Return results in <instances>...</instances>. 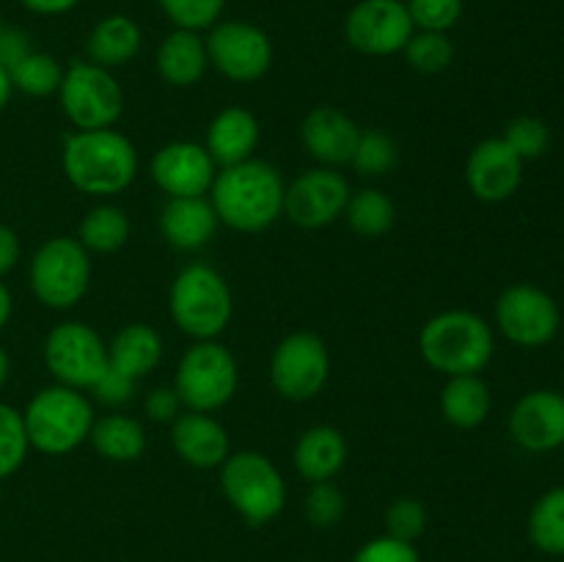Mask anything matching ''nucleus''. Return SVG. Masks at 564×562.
Masks as SVG:
<instances>
[{"mask_svg":"<svg viewBox=\"0 0 564 562\" xmlns=\"http://www.w3.org/2000/svg\"><path fill=\"white\" fill-rule=\"evenodd\" d=\"M284 193L281 171L268 160L251 158L246 163L218 169L209 187V202L220 224L242 235H259L284 215Z\"/></svg>","mask_w":564,"mask_h":562,"instance_id":"nucleus-1","label":"nucleus"},{"mask_svg":"<svg viewBox=\"0 0 564 562\" xmlns=\"http://www.w3.org/2000/svg\"><path fill=\"white\" fill-rule=\"evenodd\" d=\"M61 169L72 187L88 196L108 198L124 193L138 176V149L124 132L75 130L64 138Z\"/></svg>","mask_w":564,"mask_h":562,"instance_id":"nucleus-2","label":"nucleus"},{"mask_svg":"<svg viewBox=\"0 0 564 562\" xmlns=\"http://www.w3.org/2000/svg\"><path fill=\"white\" fill-rule=\"evenodd\" d=\"M419 350L427 367L446 378L482 375L496 350L494 328L468 309H449L422 325Z\"/></svg>","mask_w":564,"mask_h":562,"instance_id":"nucleus-3","label":"nucleus"},{"mask_svg":"<svg viewBox=\"0 0 564 562\" xmlns=\"http://www.w3.org/2000/svg\"><path fill=\"white\" fill-rule=\"evenodd\" d=\"M169 312L176 328L191 339H218L229 328L231 314H235L229 281L204 262L187 264L171 284Z\"/></svg>","mask_w":564,"mask_h":562,"instance_id":"nucleus-4","label":"nucleus"},{"mask_svg":"<svg viewBox=\"0 0 564 562\" xmlns=\"http://www.w3.org/2000/svg\"><path fill=\"white\" fill-rule=\"evenodd\" d=\"M94 406L83 391L69 386H47L36 391L22 411L28 441L44 455H69L88 441L94 424Z\"/></svg>","mask_w":564,"mask_h":562,"instance_id":"nucleus-5","label":"nucleus"},{"mask_svg":"<svg viewBox=\"0 0 564 562\" xmlns=\"http://www.w3.org/2000/svg\"><path fill=\"white\" fill-rule=\"evenodd\" d=\"M220 490L226 501L251 527L273 521L286 505V483L268 455L253 450L231 452L220 466Z\"/></svg>","mask_w":564,"mask_h":562,"instance_id":"nucleus-6","label":"nucleus"},{"mask_svg":"<svg viewBox=\"0 0 564 562\" xmlns=\"http://www.w3.org/2000/svg\"><path fill=\"white\" fill-rule=\"evenodd\" d=\"M240 369L235 353L218 339L196 342L176 364L174 391L185 411L215 413L237 395Z\"/></svg>","mask_w":564,"mask_h":562,"instance_id":"nucleus-7","label":"nucleus"},{"mask_svg":"<svg viewBox=\"0 0 564 562\" xmlns=\"http://www.w3.org/2000/svg\"><path fill=\"white\" fill-rule=\"evenodd\" d=\"M31 290L47 309L64 312L86 298L91 284V253L77 237H53L31 259Z\"/></svg>","mask_w":564,"mask_h":562,"instance_id":"nucleus-8","label":"nucleus"},{"mask_svg":"<svg viewBox=\"0 0 564 562\" xmlns=\"http://www.w3.org/2000/svg\"><path fill=\"white\" fill-rule=\"evenodd\" d=\"M61 108L77 130H108L124 114V91L113 72L91 61H72L58 88Z\"/></svg>","mask_w":564,"mask_h":562,"instance_id":"nucleus-9","label":"nucleus"},{"mask_svg":"<svg viewBox=\"0 0 564 562\" xmlns=\"http://www.w3.org/2000/svg\"><path fill=\"white\" fill-rule=\"evenodd\" d=\"M44 364L55 383L77 391H91L108 369V342L88 323L55 325L44 339Z\"/></svg>","mask_w":564,"mask_h":562,"instance_id":"nucleus-10","label":"nucleus"},{"mask_svg":"<svg viewBox=\"0 0 564 562\" xmlns=\"http://www.w3.org/2000/svg\"><path fill=\"white\" fill-rule=\"evenodd\" d=\"M330 378V353L323 336L295 331L275 345L270 356V383L284 400L306 402L325 389Z\"/></svg>","mask_w":564,"mask_h":562,"instance_id":"nucleus-11","label":"nucleus"},{"mask_svg":"<svg viewBox=\"0 0 564 562\" xmlns=\"http://www.w3.org/2000/svg\"><path fill=\"white\" fill-rule=\"evenodd\" d=\"M204 44H207L209 66H215L226 80L257 83L273 66L270 36L251 22H215Z\"/></svg>","mask_w":564,"mask_h":562,"instance_id":"nucleus-12","label":"nucleus"},{"mask_svg":"<svg viewBox=\"0 0 564 562\" xmlns=\"http://www.w3.org/2000/svg\"><path fill=\"white\" fill-rule=\"evenodd\" d=\"M496 328L518 347H543L560 334V303L534 284H510L496 301Z\"/></svg>","mask_w":564,"mask_h":562,"instance_id":"nucleus-13","label":"nucleus"},{"mask_svg":"<svg viewBox=\"0 0 564 562\" xmlns=\"http://www.w3.org/2000/svg\"><path fill=\"white\" fill-rule=\"evenodd\" d=\"M350 182L336 169L303 171L284 193V215L301 229H323L345 215L350 202Z\"/></svg>","mask_w":564,"mask_h":562,"instance_id":"nucleus-14","label":"nucleus"},{"mask_svg":"<svg viewBox=\"0 0 564 562\" xmlns=\"http://www.w3.org/2000/svg\"><path fill=\"white\" fill-rule=\"evenodd\" d=\"M413 20L402 0H361L345 20V39L364 55L402 53L413 36Z\"/></svg>","mask_w":564,"mask_h":562,"instance_id":"nucleus-15","label":"nucleus"},{"mask_svg":"<svg viewBox=\"0 0 564 562\" xmlns=\"http://www.w3.org/2000/svg\"><path fill=\"white\" fill-rule=\"evenodd\" d=\"M218 165L204 143L171 141L152 158V180L169 198L209 196Z\"/></svg>","mask_w":564,"mask_h":562,"instance_id":"nucleus-16","label":"nucleus"},{"mask_svg":"<svg viewBox=\"0 0 564 562\" xmlns=\"http://www.w3.org/2000/svg\"><path fill=\"white\" fill-rule=\"evenodd\" d=\"M510 435L521 450L554 452L564 444V395L534 389L516 402L510 413Z\"/></svg>","mask_w":564,"mask_h":562,"instance_id":"nucleus-17","label":"nucleus"},{"mask_svg":"<svg viewBox=\"0 0 564 562\" xmlns=\"http://www.w3.org/2000/svg\"><path fill=\"white\" fill-rule=\"evenodd\" d=\"M468 191L488 204H501L518 193L523 182V160L505 143V138H485L466 160Z\"/></svg>","mask_w":564,"mask_h":562,"instance_id":"nucleus-18","label":"nucleus"},{"mask_svg":"<svg viewBox=\"0 0 564 562\" xmlns=\"http://www.w3.org/2000/svg\"><path fill=\"white\" fill-rule=\"evenodd\" d=\"M358 136L361 130L356 121L334 105H317L308 110L301 125V141L306 152L328 169L350 163Z\"/></svg>","mask_w":564,"mask_h":562,"instance_id":"nucleus-19","label":"nucleus"},{"mask_svg":"<svg viewBox=\"0 0 564 562\" xmlns=\"http://www.w3.org/2000/svg\"><path fill=\"white\" fill-rule=\"evenodd\" d=\"M171 446L193 468H220L231 455V441L213 413L182 411L171 422Z\"/></svg>","mask_w":564,"mask_h":562,"instance_id":"nucleus-20","label":"nucleus"},{"mask_svg":"<svg viewBox=\"0 0 564 562\" xmlns=\"http://www.w3.org/2000/svg\"><path fill=\"white\" fill-rule=\"evenodd\" d=\"M218 215H215L209 196L193 198H169L160 213V235L176 251H198L207 246L218 231Z\"/></svg>","mask_w":564,"mask_h":562,"instance_id":"nucleus-21","label":"nucleus"},{"mask_svg":"<svg viewBox=\"0 0 564 562\" xmlns=\"http://www.w3.org/2000/svg\"><path fill=\"white\" fill-rule=\"evenodd\" d=\"M259 119L246 108H226L209 121L204 149L218 169L246 163L259 147Z\"/></svg>","mask_w":564,"mask_h":562,"instance_id":"nucleus-22","label":"nucleus"},{"mask_svg":"<svg viewBox=\"0 0 564 562\" xmlns=\"http://www.w3.org/2000/svg\"><path fill=\"white\" fill-rule=\"evenodd\" d=\"M292 463L306 483H328L345 468L347 439L330 424H314L297 439Z\"/></svg>","mask_w":564,"mask_h":562,"instance_id":"nucleus-23","label":"nucleus"},{"mask_svg":"<svg viewBox=\"0 0 564 562\" xmlns=\"http://www.w3.org/2000/svg\"><path fill=\"white\" fill-rule=\"evenodd\" d=\"M154 64H158V75L169 86L191 88L207 75V44H204V39L196 31H182V28H176V31H171L160 42Z\"/></svg>","mask_w":564,"mask_h":562,"instance_id":"nucleus-24","label":"nucleus"},{"mask_svg":"<svg viewBox=\"0 0 564 562\" xmlns=\"http://www.w3.org/2000/svg\"><path fill=\"white\" fill-rule=\"evenodd\" d=\"M108 361L119 372L141 380L163 361V339L147 323H130L108 342Z\"/></svg>","mask_w":564,"mask_h":562,"instance_id":"nucleus-25","label":"nucleus"},{"mask_svg":"<svg viewBox=\"0 0 564 562\" xmlns=\"http://www.w3.org/2000/svg\"><path fill=\"white\" fill-rule=\"evenodd\" d=\"M141 28L124 14H110L91 28L86 42L88 61L105 69L124 66L141 53Z\"/></svg>","mask_w":564,"mask_h":562,"instance_id":"nucleus-26","label":"nucleus"},{"mask_svg":"<svg viewBox=\"0 0 564 562\" xmlns=\"http://www.w3.org/2000/svg\"><path fill=\"white\" fill-rule=\"evenodd\" d=\"M494 397L482 375H455L441 389V413L452 428L474 430L490 417Z\"/></svg>","mask_w":564,"mask_h":562,"instance_id":"nucleus-27","label":"nucleus"},{"mask_svg":"<svg viewBox=\"0 0 564 562\" xmlns=\"http://www.w3.org/2000/svg\"><path fill=\"white\" fill-rule=\"evenodd\" d=\"M88 441L97 455L110 463H132L147 452V430L138 419L124 417V413L94 419Z\"/></svg>","mask_w":564,"mask_h":562,"instance_id":"nucleus-28","label":"nucleus"},{"mask_svg":"<svg viewBox=\"0 0 564 562\" xmlns=\"http://www.w3.org/2000/svg\"><path fill=\"white\" fill-rule=\"evenodd\" d=\"M130 240V218L116 204H99L77 226V242L88 253H116Z\"/></svg>","mask_w":564,"mask_h":562,"instance_id":"nucleus-29","label":"nucleus"},{"mask_svg":"<svg viewBox=\"0 0 564 562\" xmlns=\"http://www.w3.org/2000/svg\"><path fill=\"white\" fill-rule=\"evenodd\" d=\"M345 218L358 237L375 240V237H383L386 231H391V226L397 220V207L383 191H378V187H364V191L350 193Z\"/></svg>","mask_w":564,"mask_h":562,"instance_id":"nucleus-30","label":"nucleus"},{"mask_svg":"<svg viewBox=\"0 0 564 562\" xmlns=\"http://www.w3.org/2000/svg\"><path fill=\"white\" fill-rule=\"evenodd\" d=\"M529 540L543 554L564 556V485L551 488L529 512Z\"/></svg>","mask_w":564,"mask_h":562,"instance_id":"nucleus-31","label":"nucleus"},{"mask_svg":"<svg viewBox=\"0 0 564 562\" xmlns=\"http://www.w3.org/2000/svg\"><path fill=\"white\" fill-rule=\"evenodd\" d=\"M9 77L11 86L17 91L28 94V97H50V94H58L61 80H64V69H61V64L50 53H36L33 50L28 58H22L9 72Z\"/></svg>","mask_w":564,"mask_h":562,"instance_id":"nucleus-32","label":"nucleus"},{"mask_svg":"<svg viewBox=\"0 0 564 562\" xmlns=\"http://www.w3.org/2000/svg\"><path fill=\"white\" fill-rule=\"evenodd\" d=\"M405 61L422 75H438L449 69L455 61V44L446 33L438 31H413V36L405 44Z\"/></svg>","mask_w":564,"mask_h":562,"instance_id":"nucleus-33","label":"nucleus"},{"mask_svg":"<svg viewBox=\"0 0 564 562\" xmlns=\"http://www.w3.org/2000/svg\"><path fill=\"white\" fill-rule=\"evenodd\" d=\"M28 450H31V441H28L22 413L0 402V479L11 477L25 463Z\"/></svg>","mask_w":564,"mask_h":562,"instance_id":"nucleus-34","label":"nucleus"},{"mask_svg":"<svg viewBox=\"0 0 564 562\" xmlns=\"http://www.w3.org/2000/svg\"><path fill=\"white\" fill-rule=\"evenodd\" d=\"M352 169L361 176H383L397 165V147L386 132L367 130L358 136L356 152H352Z\"/></svg>","mask_w":564,"mask_h":562,"instance_id":"nucleus-35","label":"nucleus"},{"mask_svg":"<svg viewBox=\"0 0 564 562\" xmlns=\"http://www.w3.org/2000/svg\"><path fill=\"white\" fill-rule=\"evenodd\" d=\"M505 143L518 154V158L527 163V160H538L549 152L551 143V130L543 119L538 116H518L507 125L505 130Z\"/></svg>","mask_w":564,"mask_h":562,"instance_id":"nucleus-36","label":"nucleus"},{"mask_svg":"<svg viewBox=\"0 0 564 562\" xmlns=\"http://www.w3.org/2000/svg\"><path fill=\"white\" fill-rule=\"evenodd\" d=\"M163 14L182 31H207L224 14L226 0H158Z\"/></svg>","mask_w":564,"mask_h":562,"instance_id":"nucleus-37","label":"nucleus"},{"mask_svg":"<svg viewBox=\"0 0 564 562\" xmlns=\"http://www.w3.org/2000/svg\"><path fill=\"white\" fill-rule=\"evenodd\" d=\"M383 523L386 534L405 540V543H416L424 534V529H427V507L419 499H413V496H402V499H394L386 507Z\"/></svg>","mask_w":564,"mask_h":562,"instance_id":"nucleus-38","label":"nucleus"},{"mask_svg":"<svg viewBox=\"0 0 564 562\" xmlns=\"http://www.w3.org/2000/svg\"><path fill=\"white\" fill-rule=\"evenodd\" d=\"M347 499L334 483H312L306 494V518L319 529H330L345 518Z\"/></svg>","mask_w":564,"mask_h":562,"instance_id":"nucleus-39","label":"nucleus"},{"mask_svg":"<svg viewBox=\"0 0 564 562\" xmlns=\"http://www.w3.org/2000/svg\"><path fill=\"white\" fill-rule=\"evenodd\" d=\"M405 6L416 31L446 33L463 17V0H408Z\"/></svg>","mask_w":564,"mask_h":562,"instance_id":"nucleus-40","label":"nucleus"},{"mask_svg":"<svg viewBox=\"0 0 564 562\" xmlns=\"http://www.w3.org/2000/svg\"><path fill=\"white\" fill-rule=\"evenodd\" d=\"M352 562H419V551L413 543L397 540L391 534L369 540L356 551Z\"/></svg>","mask_w":564,"mask_h":562,"instance_id":"nucleus-41","label":"nucleus"},{"mask_svg":"<svg viewBox=\"0 0 564 562\" xmlns=\"http://www.w3.org/2000/svg\"><path fill=\"white\" fill-rule=\"evenodd\" d=\"M135 389H138V380L130 378V375L119 372L116 367L105 369L102 378L94 383V397H97L99 402H105V406H124L127 400H132L135 397Z\"/></svg>","mask_w":564,"mask_h":562,"instance_id":"nucleus-42","label":"nucleus"},{"mask_svg":"<svg viewBox=\"0 0 564 562\" xmlns=\"http://www.w3.org/2000/svg\"><path fill=\"white\" fill-rule=\"evenodd\" d=\"M182 400L174 391V386H158V389L149 391L147 397V413L154 422H174L182 413Z\"/></svg>","mask_w":564,"mask_h":562,"instance_id":"nucleus-43","label":"nucleus"},{"mask_svg":"<svg viewBox=\"0 0 564 562\" xmlns=\"http://www.w3.org/2000/svg\"><path fill=\"white\" fill-rule=\"evenodd\" d=\"M31 53L33 47L25 31H20V28H3V33H0V66H3L6 72L14 69V66L20 64L22 58H28Z\"/></svg>","mask_w":564,"mask_h":562,"instance_id":"nucleus-44","label":"nucleus"},{"mask_svg":"<svg viewBox=\"0 0 564 562\" xmlns=\"http://www.w3.org/2000/svg\"><path fill=\"white\" fill-rule=\"evenodd\" d=\"M20 262V237L11 226H0V279Z\"/></svg>","mask_w":564,"mask_h":562,"instance_id":"nucleus-45","label":"nucleus"},{"mask_svg":"<svg viewBox=\"0 0 564 562\" xmlns=\"http://www.w3.org/2000/svg\"><path fill=\"white\" fill-rule=\"evenodd\" d=\"M28 11L33 14H44V17H55V14H66V11L75 9L80 0H20Z\"/></svg>","mask_w":564,"mask_h":562,"instance_id":"nucleus-46","label":"nucleus"},{"mask_svg":"<svg viewBox=\"0 0 564 562\" xmlns=\"http://www.w3.org/2000/svg\"><path fill=\"white\" fill-rule=\"evenodd\" d=\"M11 306H14V303H11L9 287H6L3 281H0V331H3L6 325H9V320H11Z\"/></svg>","mask_w":564,"mask_h":562,"instance_id":"nucleus-47","label":"nucleus"},{"mask_svg":"<svg viewBox=\"0 0 564 562\" xmlns=\"http://www.w3.org/2000/svg\"><path fill=\"white\" fill-rule=\"evenodd\" d=\"M11 91H14V86H11V77H9V72H6L3 66H0V110H3L6 105H9V99H11Z\"/></svg>","mask_w":564,"mask_h":562,"instance_id":"nucleus-48","label":"nucleus"},{"mask_svg":"<svg viewBox=\"0 0 564 562\" xmlns=\"http://www.w3.org/2000/svg\"><path fill=\"white\" fill-rule=\"evenodd\" d=\"M6 378H9V356H6V350L0 347V389H3Z\"/></svg>","mask_w":564,"mask_h":562,"instance_id":"nucleus-49","label":"nucleus"},{"mask_svg":"<svg viewBox=\"0 0 564 562\" xmlns=\"http://www.w3.org/2000/svg\"><path fill=\"white\" fill-rule=\"evenodd\" d=\"M560 450H562V457H564V444H562V446H560Z\"/></svg>","mask_w":564,"mask_h":562,"instance_id":"nucleus-50","label":"nucleus"},{"mask_svg":"<svg viewBox=\"0 0 564 562\" xmlns=\"http://www.w3.org/2000/svg\"><path fill=\"white\" fill-rule=\"evenodd\" d=\"M0 499H3V490H0Z\"/></svg>","mask_w":564,"mask_h":562,"instance_id":"nucleus-51","label":"nucleus"},{"mask_svg":"<svg viewBox=\"0 0 564 562\" xmlns=\"http://www.w3.org/2000/svg\"><path fill=\"white\" fill-rule=\"evenodd\" d=\"M0 33H3V25H0Z\"/></svg>","mask_w":564,"mask_h":562,"instance_id":"nucleus-52","label":"nucleus"}]
</instances>
